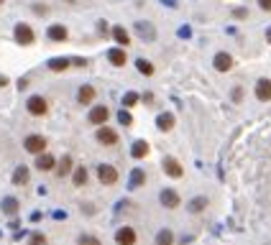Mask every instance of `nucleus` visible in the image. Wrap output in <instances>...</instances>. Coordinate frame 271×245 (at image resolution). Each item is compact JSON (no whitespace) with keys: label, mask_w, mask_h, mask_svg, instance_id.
<instances>
[{"label":"nucleus","mask_w":271,"mask_h":245,"mask_svg":"<svg viewBox=\"0 0 271 245\" xmlns=\"http://www.w3.org/2000/svg\"><path fill=\"white\" fill-rule=\"evenodd\" d=\"M136 69H138V74H144V77H154V72H156L148 59H136Z\"/></svg>","instance_id":"393cba45"},{"label":"nucleus","mask_w":271,"mask_h":245,"mask_svg":"<svg viewBox=\"0 0 271 245\" xmlns=\"http://www.w3.org/2000/svg\"><path fill=\"white\" fill-rule=\"evenodd\" d=\"M46 36H49V41H54V43H64L66 38H70V28H66L64 23H54V26H49Z\"/></svg>","instance_id":"4468645a"},{"label":"nucleus","mask_w":271,"mask_h":245,"mask_svg":"<svg viewBox=\"0 0 271 245\" xmlns=\"http://www.w3.org/2000/svg\"><path fill=\"white\" fill-rule=\"evenodd\" d=\"M233 15H236V18H246V15H248V10H246V8H236V10H233Z\"/></svg>","instance_id":"c9c22d12"},{"label":"nucleus","mask_w":271,"mask_h":245,"mask_svg":"<svg viewBox=\"0 0 271 245\" xmlns=\"http://www.w3.org/2000/svg\"><path fill=\"white\" fill-rule=\"evenodd\" d=\"M0 207H3L6 215H16V212H18V199H16V197H6L3 202H0Z\"/></svg>","instance_id":"cd10ccee"},{"label":"nucleus","mask_w":271,"mask_h":245,"mask_svg":"<svg viewBox=\"0 0 271 245\" xmlns=\"http://www.w3.org/2000/svg\"><path fill=\"white\" fill-rule=\"evenodd\" d=\"M144 184H146V171H144V169H133V171H130L128 187H130V189H138V187H144Z\"/></svg>","instance_id":"4be33fe9"},{"label":"nucleus","mask_w":271,"mask_h":245,"mask_svg":"<svg viewBox=\"0 0 271 245\" xmlns=\"http://www.w3.org/2000/svg\"><path fill=\"white\" fill-rule=\"evenodd\" d=\"M187 210H190L192 215H200L202 210H208V197H194L192 202L187 205Z\"/></svg>","instance_id":"a878e982"},{"label":"nucleus","mask_w":271,"mask_h":245,"mask_svg":"<svg viewBox=\"0 0 271 245\" xmlns=\"http://www.w3.org/2000/svg\"><path fill=\"white\" fill-rule=\"evenodd\" d=\"M56 176L59 179H64V176H70L72 171H74V161H72V156L66 153V156H62V161H56Z\"/></svg>","instance_id":"f3484780"},{"label":"nucleus","mask_w":271,"mask_h":245,"mask_svg":"<svg viewBox=\"0 0 271 245\" xmlns=\"http://www.w3.org/2000/svg\"><path fill=\"white\" fill-rule=\"evenodd\" d=\"M266 41H268V43H271V28H268V31H266Z\"/></svg>","instance_id":"ea45409f"},{"label":"nucleus","mask_w":271,"mask_h":245,"mask_svg":"<svg viewBox=\"0 0 271 245\" xmlns=\"http://www.w3.org/2000/svg\"><path fill=\"white\" fill-rule=\"evenodd\" d=\"M174 125H176V118L172 113H162L159 118H156V128H159L162 133H169Z\"/></svg>","instance_id":"6ab92c4d"},{"label":"nucleus","mask_w":271,"mask_h":245,"mask_svg":"<svg viewBox=\"0 0 271 245\" xmlns=\"http://www.w3.org/2000/svg\"><path fill=\"white\" fill-rule=\"evenodd\" d=\"M28 179H31V169L28 166H16V171H13V184L16 187H24V184H28Z\"/></svg>","instance_id":"a211bd4d"},{"label":"nucleus","mask_w":271,"mask_h":245,"mask_svg":"<svg viewBox=\"0 0 271 245\" xmlns=\"http://www.w3.org/2000/svg\"><path fill=\"white\" fill-rule=\"evenodd\" d=\"M159 202H162L166 210H176L179 205H182V197L176 194V189H162V194H159Z\"/></svg>","instance_id":"9d476101"},{"label":"nucleus","mask_w":271,"mask_h":245,"mask_svg":"<svg viewBox=\"0 0 271 245\" xmlns=\"http://www.w3.org/2000/svg\"><path fill=\"white\" fill-rule=\"evenodd\" d=\"M256 3H258V8H261V10L271 13V0H256Z\"/></svg>","instance_id":"f704fd0d"},{"label":"nucleus","mask_w":271,"mask_h":245,"mask_svg":"<svg viewBox=\"0 0 271 245\" xmlns=\"http://www.w3.org/2000/svg\"><path fill=\"white\" fill-rule=\"evenodd\" d=\"M8 82H10V79H8L6 74H0V87H8Z\"/></svg>","instance_id":"4c0bfd02"},{"label":"nucleus","mask_w":271,"mask_h":245,"mask_svg":"<svg viewBox=\"0 0 271 245\" xmlns=\"http://www.w3.org/2000/svg\"><path fill=\"white\" fill-rule=\"evenodd\" d=\"M36 169L38 171H54L56 169V159H54L49 151H44V153L36 156Z\"/></svg>","instance_id":"2eb2a0df"},{"label":"nucleus","mask_w":271,"mask_h":245,"mask_svg":"<svg viewBox=\"0 0 271 245\" xmlns=\"http://www.w3.org/2000/svg\"><path fill=\"white\" fill-rule=\"evenodd\" d=\"M72 64H74V66H87V61H84L82 56H72Z\"/></svg>","instance_id":"e433bc0d"},{"label":"nucleus","mask_w":271,"mask_h":245,"mask_svg":"<svg viewBox=\"0 0 271 245\" xmlns=\"http://www.w3.org/2000/svg\"><path fill=\"white\" fill-rule=\"evenodd\" d=\"M118 123H120V125H126V128H128V125H133V115H130V110H126V107L120 110V113H118Z\"/></svg>","instance_id":"c756f323"},{"label":"nucleus","mask_w":271,"mask_h":245,"mask_svg":"<svg viewBox=\"0 0 271 245\" xmlns=\"http://www.w3.org/2000/svg\"><path fill=\"white\" fill-rule=\"evenodd\" d=\"M243 100V90H240V84L233 87V102H240Z\"/></svg>","instance_id":"72a5a7b5"},{"label":"nucleus","mask_w":271,"mask_h":245,"mask_svg":"<svg viewBox=\"0 0 271 245\" xmlns=\"http://www.w3.org/2000/svg\"><path fill=\"white\" fill-rule=\"evenodd\" d=\"M46 146H49V141L44 136H38V133H31V136H26V141H24V148L28 153H34V156L44 153V151H46Z\"/></svg>","instance_id":"39448f33"},{"label":"nucleus","mask_w":271,"mask_h":245,"mask_svg":"<svg viewBox=\"0 0 271 245\" xmlns=\"http://www.w3.org/2000/svg\"><path fill=\"white\" fill-rule=\"evenodd\" d=\"M95 138H98V143H100V146H105V148H112V146H118V141H120L118 130H116V128H108V123L98 128Z\"/></svg>","instance_id":"7ed1b4c3"},{"label":"nucleus","mask_w":271,"mask_h":245,"mask_svg":"<svg viewBox=\"0 0 271 245\" xmlns=\"http://www.w3.org/2000/svg\"><path fill=\"white\" fill-rule=\"evenodd\" d=\"M138 102H141V95H138V92H126V95H123V107H126V110L136 107Z\"/></svg>","instance_id":"c85d7f7f"},{"label":"nucleus","mask_w":271,"mask_h":245,"mask_svg":"<svg viewBox=\"0 0 271 245\" xmlns=\"http://www.w3.org/2000/svg\"><path fill=\"white\" fill-rule=\"evenodd\" d=\"M136 240H138V235H136L133 228L123 225V228L116 230V243H118V245H136Z\"/></svg>","instance_id":"ddd939ff"},{"label":"nucleus","mask_w":271,"mask_h":245,"mask_svg":"<svg viewBox=\"0 0 271 245\" xmlns=\"http://www.w3.org/2000/svg\"><path fill=\"white\" fill-rule=\"evenodd\" d=\"M136 33H138L144 41L148 38V41H154L156 38V31H154V26L151 23H146V20H141V23H136Z\"/></svg>","instance_id":"412c9836"},{"label":"nucleus","mask_w":271,"mask_h":245,"mask_svg":"<svg viewBox=\"0 0 271 245\" xmlns=\"http://www.w3.org/2000/svg\"><path fill=\"white\" fill-rule=\"evenodd\" d=\"M162 169H164L166 176H172V179H182V176H184V166L179 164L174 156H166V159L162 161Z\"/></svg>","instance_id":"0eeeda50"},{"label":"nucleus","mask_w":271,"mask_h":245,"mask_svg":"<svg viewBox=\"0 0 271 245\" xmlns=\"http://www.w3.org/2000/svg\"><path fill=\"white\" fill-rule=\"evenodd\" d=\"M13 38H16V43L18 46H34L36 43V31L28 26V23H16V28H13Z\"/></svg>","instance_id":"f257e3e1"},{"label":"nucleus","mask_w":271,"mask_h":245,"mask_svg":"<svg viewBox=\"0 0 271 245\" xmlns=\"http://www.w3.org/2000/svg\"><path fill=\"white\" fill-rule=\"evenodd\" d=\"M130 156L133 159H146L148 156V141H136L133 148H130Z\"/></svg>","instance_id":"b1692460"},{"label":"nucleus","mask_w":271,"mask_h":245,"mask_svg":"<svg viewBox=\"0 0 271 245\" xmlns=\"http://www.w3.org/2000/svg\"><path fill=\"white\" fill-rule=\"evenodd\" d=\"M98 179H100V184H105V187L118 184V169L112 166V164H100V166H98Z\"/></svg>","instance_id":"423d86ee"},{"label":"nucleus","mask_w":271,"mask_h":245,"mask_svg":"<svg viewBox=\"0 0 271 245\" xmlns=\"http://www.w3.org/2000/svg\"><path fill=\"white\" fill-rule=\"evenodd\" d=\"M156 245H174V233L169 228L159 230V233H156Z\"/></svg>","instance_id":"bb28decb"},{"label":"nucleus","mask_w":271,"mask_h":245,"mask_svg":"<svg viewBox=\"0 0 271 245\" xmlns=\"http://www.w3.org/2000/svg\"><path fill=\"white\" fill-rule=\"evenodd\" d=\"M28 245H46V235H44V233H34L31 240H28Z\"/></svg>","instance_id":"2f4dec72"},{"label":"nucleus","mask_w":271,"mask_h":245,"mask_svg":"<svg viewBox=\"0 0 271 245\" xmlns=\"http://www.w3.org/2000/svg\"><path fill=\"white\" fill-rule=\"evenodd\" d=\"M87 179H90L87 169H84V166H74V171H72V184H74V187H84Z\"/></svg>","instance_id":"5701e85b"},{"label":"nucleus","mask_w":271,"mask_h":245,"mask_svg":"<svg viewBox=\"0 0 271 245\" xmlns=\"http://www.w3.org/2000/svg\"><path fill=\"white\" fill-rule=\"evenodd\" d=\"M254 92H256V100L258 102H271V79L268 77H261L254 87Z\"/></svg>","instance_id":"9b49d317"},{"label":"nucleus","mask_w":271,"mask_h":245,"mask_svg":"<svg viewBox=\"0 0 271 245\" xmlns=\"http://www.w3.org/2000/svg\"><path fill=\"white\" fill-rule=\"evenodd\" d=\"M26 110H28V115H34V118H44L49 113V100L44 95H31L26 100Z\"/></svg>","instance_id":"f03ea898"},{"label":"nucleus","mask_w":271,"mask_h":245,"mask_svg":"<svg viewBox=\"0 0 271 245\" xmlns=\"http://www.w3.org/2000/svg\"><path fill=\"white\" fill-rule=\"evenodd\" d=\"M0 3H3V0H0Z\"/></svg>","instance_id":"79ce46f5"},{"label":"nucleus","mask_w":271,"mask_h":245,"mask_svg":"<svg viewBox=\"0 0 271 245\" xmlns=\"http://www.w3.org/2000/svg\"><path fill=\"white\" fill-rule=\"evenodd\" d=\"M95 97H98V90H95L92 84H82L80 90H77V102L84 105V107L95 105Z\"/></svg>","instance_id":"1a4fd4ad"},{"label":"nucleus","mask_w":271,"mask_h":245,"mask_svg":"<svg viewBox=\"0 0 271 245\" xmlns=\"http://www.w3.org/2000/svg\"><path fill=\"white\" fill-rule=\"evenodd\" d=\"M233 56L228 54V51H218L215 54V59H212V66H215V69L220 72V74H225V72H230L233 69Z\"/></svg>","instance_id":"6e6552de"},{"label":"nucleus","mask_w":271,"mask_h":245,"mask_svg":"<svg viewBox=\"0 0 271 245\" xmlns=\"http://www.w3.org/2000/svg\"><path fill=\"white\" fill-rule=\"evenodd\" d=\"M77 245H102V243H100V238H95V235H80V238H77Z\"/></svg>","instance_id":"7c9ffc66"},{"label":"nucleus","mask_w":271,"mask_h":245,"mask_svg":"<svg viewBox=\"0 0 271 245\" xmlns=\"http://www.w3.org/2000/svg\"><path fill=\"white\" fill-rule=\"evenodd\" d=\"M110 36H112V41H116L118 46H123V49H128V46H130V33L126 31V26H112Z\"/></svg>","instance_id":"dca6fc26"},{"label":"nucleus","mask_w":271,"mask_h":245,"mask_svg":"<svg viewBox=\"0 0 271 245\" xmlns=\"http://www.w3.org/2000/svg\"><path fill=\"white\" fill-rule=\"evenodd\" d=\"M110 120V107L108 105H92L90 107V113H87V123L90 125H105Z\"/></svg>","instance_id":"20e7f679"},{"label":"nucleus","mask_w":271,"mask_h":245,"mask_svg":"<svg viewBox=\"0 0 271 245\" xmlns=\"http://www.w3.org/2000/svg\"><path fill=\"white\" fill-rule=\"evenodd\" d=\"M108 61L112 64V66H126L128 64V49H123V46H112L110 51H108Z\"/></svg>","instance_id":"f8f14e48"},{"label":"nucleus","mask_w":271,"mask_h":245,"mask_svg":"<svg viewBox=\"0 0 271 245\" xmlns=\"http://www.w3.org/2000/svg\"><path fill=\"white\" fill-rule=\"evenodd\" d=\"M72 66V59L70 56H54L52 61H49V69L52 72H66Z\"/></svg>","instance_id":"aec40b11"},{"label":"nucleus","mask_w":271,"mask_h":245,"mask_svg":"<svg viewBox=\"0 0 271 245\" xmlns=\"http://www.w3.org/2000/svg\"><path fill=\"white\" fill-rule=\"evenodd\" d=\"M108 26H110L108 20H98V33H100V36H108V33H110V28H108Z\"/></svg>","instance_id":"473e14b6"},{"label":"nucleus","mask_w":271,"mask_h":245,"mask_svg":"<svg viewBox=\"0 0 271 245\" xmlns=\"http://www.w3.org/2000/svg\"><path fill=\"white\" fill-rule=\"evenodd\" d=\"M66 3H74V0H66Z\"/></svg>","instance_id":"a19ab883"},{"label":"nucleus","mask_w":271,"mask_h":245,"mask_svg":"<svg viewBox=\"0 0 271 245\" xmlns=\"http://www.w3.org/2000/svg\"><path fill=\"white\" fill-rule=\"evenodd\" d=\"M34 10L41 15V13H46V5H38V3H36V8H34Z\"/></svg>","instance_id":"58836bf2"}]
</instances>
